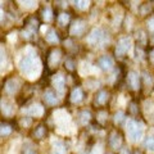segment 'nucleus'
I'll return each instance as SVG.
<instances>
[{
    "label": "nucleus",
    "instance_id": "obj_1",
    "mask_svg": "<svg viewBox=\"0 0 154 154\" xmlns=\"http://www.w3.org/2000/svg\"><path fill=\"white\" fill-rule=\"evenodd\" d=\"M19 69L23 75L28 76L30 79H33L40 69V64L35 55H25L19 60Z\"/></svg>",
    "mask_w": 154,
    "mask_h": 154
},
{
    "label": "nucleus",
    "instance_id": "obj_2",
    "mask_svg": "<svg viewBox=\"0 0 154 154\" xmlns=\"http://www.w3.org/2000/svg\"><path fill=\"white\" fill-rule=\"evenodd\" d=\"M127 134L131 141L136 143L143 137L144 135V126L141 122L135 121V119H130L127 122Z\"/></svg>",
    "mask_w": 154,
    "mask_h": 154
},
{
    "label": "nucleus",
    "instance_id": "obj_3",
    "mask_svg": "<svg viewBox=\"0 0 154 154\" xmlns=\"http://www.w3.org/2000/svg\"><path fill=\"white\" fill-rule=\"evenodd\" d=\"M107 33H105L102 28H95V30L91 31V33L89 35L88 37V42L90 45H102L104 44L105 41H107Z\"/></svg>",
    "mask_w": 154,
    "mask_h": 154
},
{
    "label": "nucleus",
    "instance_id": "obj_4",
    "mask_svg": "<svg viewBox=\"0 0 154 154\" xmlns=\"http://www.w3.org/2000/svg\"><path fill=\"white\" fill-rule=\"evenodd\" d=\"M131 38L130 37H122L121 40L117 42V46H116V55L117 57H123L126 53L131 49Z\"/></svg>",
    "mask_w": 154,
    "mask_h": 154
},
{
    "label": "nucleus",
    "instance_id": "obj_5",
    "mask_svg": "<svg viewBox=\"0 0 154 154\" xmlns=\"http://www.w3.org/2000/svg\"><path fill=\"white\" fill-rule=\"evenodd\" d=\"M127 84L132 90H139V88H140V76L136 72L131 71L127 75Z\"/></svg>",
    "mask_w": 154,
    "mask_h": 154
},
{
    "label": "nucleus",
    "instance_id": "obj_6",
    "mask_svg": "<svg viewBox=\"0 0 154 154\" xmlns=\"http://www.w3.org/2000/svg\"><path fill=\"white\" fill-rule=\"evenodd\" d=\"M109 146L113 148V149H119L122 145V136L119 135L117 131H112L109 135Z\"/></svg>",
    "mask_w": 154,
    "mask_h": 154
},
{
    "label": "nucleus",
    "instance_id": "obj_7",
    "mask_svg": "<svg viewBox=\"0 0 154 154\" xmlns=\"http://www.w3.org/2000/svg\"><path fill=\"white\" fill-rule=\"evenodd\" d=\"M98 64H99V67H100V68H102L103 71H108V69H112V68H113L114 62H113V59H112L110 57L103 55V57L99 58Z\"/></svg>",
    "mask_w": 154,
    "mask_h": 154
},
{
    "label": "nucleus",
    "instance_id": "obj_8",
    "mask_svg": "<svg viewBox=\"0 0 154 154\" xmlns=\"http://www.w3.org/2000/svg\"><path fill=\"white\" fill-rule=\"evenodd\" d=\"M44 100L46 104L49 105H57L58 103H59V99H58L57 94L54 93L53 90H46L44 93Z\"/></svg>",
    "mask_w": 154,
    "mask_h": 154
},
{
    "label": "nucleus",
    "instance_id": "obj_9",
    "mask_svg": "<svg viewBox=\"0 0 154 154\" xmlns=\"http://www.w3.org/2000/svg\"><path fill=\"white\" fill-rule=\"evenodd\" d=\"M84 31H85V22L80 21V19L73 23V26H71V30H69L71 35H76V36L81 35Z\"/></svg>",
    "mask_w": 154,
    "mask_h": 154
},
{
    "label": "nucleus",
    "instance_id": "obj_10",
    "mask_svg": "<svg viewBox=\"0 0 154 154\" xmlns=\"http://www.w3.org/2000/svg\"><path fill=\"white\" fill-rule=\"evenodd\" d=\"M18 90H19V82L17 80L11 79L5 82V91L8 94H16Z\"/></svg>",
    "mask_w": 154,
    "mask_h": 154
},
{
    "label": "nucleus",
    "instance_id": "obj_11",
    "mask_svg": "<svg viewBox=\"0 0 154 154\" xmlns=\"http://www.w3.org/2000/svg\"><path fill=\"white\" fill-rule=\"evenodd\" d=\"M69 99H71V102L72 103H81L82 102V99H84V91L82 89H80V88H76L72 90V93H71V96H69Z\"/></svg>",
    "mask_w": 154,
    "mask_h": 154
},
{
    "label": "nucleus",
    "instance_id": "obj_12",
    "mask_svg": "<svg viewBox=\"0 0 154 154\" xmlns=\"http://www.w3.org/2000/svg\"><path fill=\"white\" fill-rule=\"evenodd\" d=\"M108 93L105 90H99L98 93L95 94V104L96 105H104L105 103L108 102Z\"/></svg>",
    "mask_w": 154,
    "mask_h": 154
},
{
    "label": "nucleus",
    "instance_id": "obj_13",
    "mask_svg": "<svg viewBox=\"0 0 154 154\" xmlns=\"http://www.w3.org/2000/svg\"><path fill=\"white\" fill-rule=\"evenodd\" d=\"M60 60V51L59 50H53L49 57H48V64H49V67H55L58 63H59Z\"/></svg>",
    "mask_w": 154,
    "mask_h": 154
},
{
    "label": "nucleus",
    "instance_id": "obj_14",
    "mask_svg": "<svg viewBox=\"0 0 154 154\" xmlns=\"http://www.w3.org/2000/svg\"><path fill=\"white\" fill-rule=\"evenodd\" d=\"M53 85H54V88L59 91V93H63L64 88H66V79L62 75H58L54 77V80H53Z\"/></svg>",
    "mask_w": 154,
    "mask_h": 154
},
{
    "label": "nucleus",
    "instance_id": "obj_15",
    "mask_svg": "<svg viewBox=\"0 0 154 154\" xmlns=\"http://www.w3.org/2000/svg\"><path fill=\"white\" fill-rule=\"evenodd\" d=\"M46 127L44 126V125H38V126L33 130V132H32V135H33V137L35 139H37V140H42L45 136H46Z\"/></svg>",
    "mask_w": 154,
    "mask_h": 154
},
{
    "label": "nucleus",
    "instance_id": "obj_16",
    "mask_svg": "<svg viewBox=\"0 0 154 154\" xmlns=\"http://www.w3.org/2000/svg\"><path fill=\"white\" fill-rule=\"evenodd\" d=\"M27 112L30 116H36V117H38V116H42V113H44V108H42L40 104H33L28 108Z\"/></svg>",
    "mask_w": 154,
    "mask_h": 154
},
{
    "label": "nucleus",
    "instance_id": "obj_17",
    "mask_svg": "<svg viewBox=\"0 0 154 154\" xmlns=\"http://www.w3.org/2000/svg\"><path fill=\"white\" fill-rule=\"evenodd\" d=\"M2 112L4 116H7V117H9V116L13 114V105L7 102V100H2Z\"/></svg>",
    "mask_w": 154,
    "mask_h": 154
},
{
    "label": "nucleus",
    "instance_id": "obj_18",
    "mask_svg": "<svg viewBox=\"0 0 154 154\" xmlns=\"http://www.w3.org/2000/svg\"><path fill=\"white\" fill-rule=\"evenodd\" d=\"M45 40L48 42H50V44H58V41H59V37H58L57 32L54 30H49V31L45 33Z\"/></svg>",
    "mask_w": 154,
    "mask_h": 154
},
{
    "label": "nucleus",
    "instance_id": "obj_19",
    "mask_svg": "<svg viewBox=\"0 0 154 154\" xmlns=\"http://www.w3.org/2000/svg\"><path fill=\"white\" fill-rule=\"evenodd\" d=\"M69 14L68 13H60L59 16H58L57 18V22L59 23L60 26H67L68 25V22H69Z\"/></svg>",
    "mask_w": 154,
    "mask_h": 154
},
{
    "label": "nucleus",
    "instance_id": "obj_20",
    "mask_svg": "<svg viewBox=\"0 0 154 154\" xmlns=\"http://www.w3.org/2000/svg\"><path fill=\"white\" fill-rule=\"evenodd\" d=\"M13 131V127L11 126L9 123H2V130H0V132H2V136L4 137V136H8L9 134H11Z\"/></svg>",
    "mask_w": 154,
    "mask_h": 154
},
{
    "label": "nucleus",
    "instance_id": "obj_21",
    "mask_svg": "<svg viewBox=\"0 0 154 154\" xmlns=\"http://www.w3.org/2000/svg\"><path fill=\"white\" fill-rule=\"evenodd\" d=\"M144 146H145L146 150L153 152L154 153V137H148L145 141H144Z\"/></svg>",
    "mask_w": 154,
    "mask_h": 154
},
{
    "label": "nucleus",
    "instance_id": "obj_22",
    "mask_svg": "<svg viewBox=\"0 0 154 154\" xmlns=\"http://www.w3.org/2000/svg\"><path fill=\"white\" fill-rule=\"evenodd\" d=\"M51 16H53V12H51V9H50L49 7H48V8H45V9H44V12H42V18H44V21L49 22L50 19L53 18Z\"/></svg>",
    "mask_w": 154,
    "mask_h": 154
},
{
    "label": "nucleus",
    "instance_id": "obj_23",
    "mask_svg": "<svg viewBox=\"0 0 154 154\" xmlns=\"http://www.w3.org/2000/svg\"><path fill=\"white\" fill-rule=\"evenodd\" d=\"M75 4H76V8L81 9V11H85V9H88L90 3L89 2H81V0H79V2H75Z\"/></svg>",
    "mask_w": 154,
    "mask_h": 154
},
{
    "label": "nucleus",
    "instance_id": "obj_24",
    "mask_svg": "<svg viewBox=\"0 0 154 154\" xmlns=\"http://www.w3.org/2000/svg\"><path fill=\"white\" fill-rule=\"evenodd\" d=\"M123 118H125V113H123V112L116 113V116H114V123H116V125L121 123V122L123 121Z\"/></svg>",
    "mask_w": 154,
    "mask_h": 154
},
{
    "label": "nucleus",
    "instance_id": "obj_25",
    "mask_svg": "<svg viewBox=\"0 0 154 154\" xmlns=\"http://www.w3.org/2000/svg\"><path fill=\"white\" fill-rule=\"evenodd\" d=\"M53 154H66V149L63 145H57L54 149H53Z\"/></svg>",
    "mask_w": 154,
    "mask_h": 154
},
{
    "label": "nucleus",
    "instance_id": "obj_26",
    "mask_svg": "<svg viewBox=\"0 0 154 154\" xmlns=\"http://www.w3.org/2000/svg\"><path fill=\"white\" fill-rule=\"evenodd\" d=\"M90 113L89 112H82L81 113V121H82V123H86V122H89L90 121Z\"/></svg>",
    "mask_w": 154,
    "mask_h": 154
},
{
    "label": "nucleus",
    "instance_id": "obj_27",
    "mask_svg": "<svg viewBox=\"0 0 154 154\" xmlns=\"http://www.w3.org/2000/svg\"><path fill=\"white\" fill-rule=\"evenodd\" d=\"M66 68H68L69 71H73L75 69V63L72 59H67L66 60Z\"/></svg>",
    "mask_w": 154,
    "mask_h": 154
},
{
    "label": "nucleus",
    "instance_id": "obj_28",
    "mask_svg": "<svg viewBox=\"0 0 154 154\" xmlns=\"http://www.w3.org/2000/svg\"><path fill=\"white\" fill-rule=\"evenodd\" d=\"M107 112H104V110H100V112L98 113V119L100 122H104L105 121V117H107Z\"/></svg>",
    "mask_w": 154,
    "mask_h": 154
},
{
    "label": "nucleus",
    "instance_id": "obj_29",
    "mask_svg": "<svg viewBox=\"0 0 154 154\" xmlns=\"http://www.w3.org/2000/svg\"><path fill=\"white\" fill-rule=\"evenodd\" d=\"M149 11H150V7L146 5V4H145V5H143V7H141V9H140V13L143 14V16H145L146 12H149Z\"/></svg>",
    "mask_w": 154,
    "mask_h": 154
},
{
    "label": "nucleus",
    "instance_id": "obj_30",
    "mask_svg": "<svg viewBox=\"0 0 154 154\" xmlns=\"http://www.w3.org/2000/svg\"><path fill=\"white\" fill-rule=\"evenodd\" d=\"M23 154H36V152H35V149H33L32 146H28V148L25 149V153Z\"/></svg>",
    "mask_w": 154,
    "mask_h": 154
},
{
    "label": "nucleus",
    "instance_id": "obj_31",
    "mask_svg": "<svg viewBox=\"0 0 154 154\" xmlns=\"http://www.w3.org/2000/svg\"><path fill=\"white\" fill-rule=\"evenodd\" d=\"M148 27H149V30H150V31H154V18H150V19H149Z\"/></svg>",
    "mask_w": 154,
    "mask_h": 154
},
{
    "label": "nucleus",
    "instance_id": "obj_32",
    "mask_svg": "<svg viewBox=\"0 0 154 154\" xmlns=\"http://www.w3.org/2000/svg\"><path fill=\"white\" fill-rule=\"evenodd\" d=\"M22 125H23V126H30V125H31V118L26 117V118L22 121Z\"/></svg>",
    "mask_w": 154,
    "mask_h": 154
},
{
    "label": "nucleus",
    "instance_id": "obj_33",
    "mask_svg": "<svg viewBox=\"0 0 154 154\" xmlns=\"http://www.w3.org/2000/svg\"><path fill=\"white\" fill-rule=\"evenodd\" d=\"M149 58H150V60L154 63V49L150 50V54H149Z\"/></svg>",
    "mask_w": 154,
    "mask_h": 154
}]
</instances>
